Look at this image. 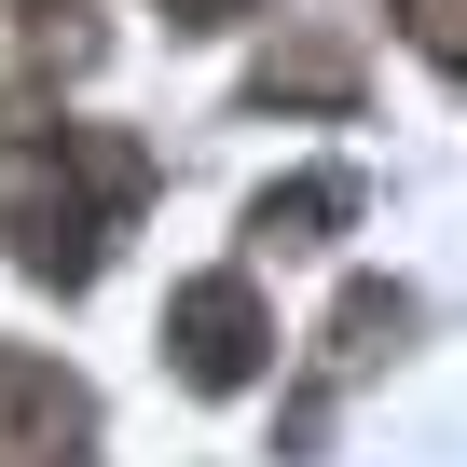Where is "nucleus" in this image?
Masks as SVG:
<instances>
[{
	"instance_id": "obj_1",
	"label": "nucleus",
	"mask_w": 467,
	"mask_h": 467,
	"mask_svg": "<svg viewBox=\"0 0 467 467\" xmlns=\"http://www.w3.org/2000/svg\"><path fill=\"white\" fill-rule=\"evenodd\" d=\"M0 151H15V179H0L15 262H28L42 289H97L110 234H124L138 192H151V151H138V138H97V124H15Z\"/></svg>"
},
{
	"instance_id": "obj_2",
	"label": "nucleus",
	"mask_w": 467,
	"mask_h": 467,
	"mask_svg": "<svg viewBox=\"0 0 467 467\" xmlns=\"http://www.w3.org/2000/svg\"><path fill=\"white\" fill-rule=\"evenodd\" d=\"M165 358H179V385H206V399L262 385V371H275V317H262V289H248V275H192V289L165 303Z\"/></svg>"
},
{
	"instance_id": "obj_3",
	"label": "nucleus",
	"mask_w": 467,
	"mask_h": 467,
	"mask_svg": "<svg viewBox=\"0 0 467 467\" xmlns=\"http://www.w3.org/2000/svg\"><path fill=\"white\" fill-rule=\"evenodd\" d=\"M83 440H97V412H83V385L0 344V467H83Z\"/></svg>"
},
{
	"instance_id": "obj_4",
	"label": "nucleus",
	"mask_w": 467,
	"mask_h": 467,
	"mask_svg": "<svg viewBox=\"0 0 467 467\" xmlns=\"http://www.w3.org/2000/svg\"><path fill=\"white\" fill-rule=\"evenodd\" d=\"M344 220H358V165H317V179H275V192L248 206V234H262V248H330Z\"/></svg>"
},
{
	"instance_id": "obj_5",
	"label": "nucleus",
	"mask_w": 467,
	"mask_h": 467,
	"mask_svg": "<svg viewBox=\"0 0 467 467\" xmlns=\"http://www.w3.org/2000/svg\"><path fill=\"white\" fill-rule=\"evenodd\" d=\"M399 15H412V42H426V56L453 69V0H399Z\"/></svg>"
}]
</instances>
